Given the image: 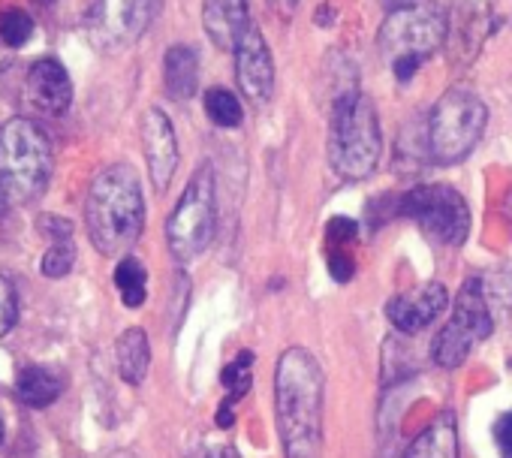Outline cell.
Listing matches in <instances>:
<instances>
[{
    "mask_svg": "<svg viewBox=\"0 0 512 458\" xmlns=\"http://www.w3.org/2000/svg\"><path fill=\"white\" fill-rule=\"evenodd\" d=\"M37 4H43V7H52V4H55V0H37Z\"/></svg>",
    "mask_w": 512,
    "mask_h": 458,
    "instance_id": "33",
    "label": "cell"
},
{
    "mask_svg": "<svg viewBox=\"0 0 512 458\" xmlns=\"http://www.w3.org/2000/svg\"><path fill=\"white\" fill-rule=\"evenodd\" d=\"M425 157L431 160V151H428V115H419L398 136V166L413 172V169H419L425 163Z\"/></svg>",
    "mask_w": 512,
    "mask_h": 458,
    "instance_id": "21",
    "label": "cell"
},
{
    "mask_svg": "<svg viewBox=\"0 0 512 458\" xmlns=\"http://www.w3.org/2000/svg\"><path fill=\"white\" fill-rule=\"evenodd\" d=\"M383 157V133L377 109L359 91H350L332 103L329 121V163L335 175L347 181H365L374 175Z\"/></svg>",
    "mask_w": 512,
    "mask_h": 458,
    "instance_id": "4",
    "label": "cell"
},
{
    "mask_svg": "<svg viewBox=\"0 0 512 458\" xmlns=\"http://www.w3.org/2000/svg\"><path fill=\"white\" fill-rule=\"evenodd\" d=\"M61 389H64V377H61L58 371L40 368V365L25 368V371L19 374V380H16V395H19V401L28 404V407H34V410H43V407L55 404L58 395H61Z\"/></svg>",
    "mask_w": 512,
    "mask_h": 458,
    "instance_id": "19",
    "label": "cell"
},
{
    "mask_svg": "<svg viewBox=\"0 0 512 458\" xmlns=\"http://www.w3.org/2000/svg\"><path fill=\"white\" fill-rule=\"evenodd\" d=\"M398 211L416 220L440 245H464L470 233V208L449 184H416L398 196Z\"/></svg>",
    "mask_w": 512,
    "mask_h": 458,
    "instance_id": "10",
    "label": "cell"
},
{
    "mask_svg": "<svg viewBox=\"0 0 512 458\" xmlns=\"http://www.w3.org/2000/svg\"><path fill=\"white\" fill-rule=\"evenodd\" d=\"M142 148H145L151 184L163 193L178 169V139L169 115L157 106H151L142 118Z\"/></svg>",
    "mask_w": 512,
    "mask_h": 458,
    "instance_id": "12",
    "label": "cell"
},
{
    "mask_svg": "<svg viewBox=\"0 0 512 458\" xmlns=\"http://www.w3.org/2000/svg\"><path fill=\"white\" fill-rule=\"evenodd\" d=\"M214 229H217V181H214V166L202 163L187 181L178 205L166 220V242L172 257L178 263L196 260L211 245Z\"/></svg>",
    "mask_w": 512,
    "mask_h": 458,
    "instance_id": "7",
    "label": "cell"
},
{
    "mask_svg": "<svg viewBox=\"0 0 512 458\" xmlns=\"http://www.w3.org/2000/svg\"><path fill=\"white\" fill-rule=\"evenodd\" d=\"M323 368L305 347H290L275 371V413L284 458H320L323 452Z\"/></svg>",
    "mask_w": 512,
    "mask_h": 458,
    "instance_id": "1",
    "label": "cell"
},
{
    "mask_svg": "<svg viewBox=\"0 0 512 458\" xmlns=\"http://www.w3.org/2000/svg\"><path fill=\"white\" fill-rule=\"evenodd\" d=\"M4 49H7V46H4V43H0V67H4V64H7V55H4Z\"/></svg>",
    "mask_w": 512,
    "mask_h": 458,
    "instance_id": "32",
    "label": "cell"
},
{
    "mask_svg": "<svg viewBox=\"0 0 512 458\" xmlns=\"http://www.w3.org/2000/svg\"><path fill=\"white\" fill-rule=\"evenodd\" d=\"M160 10L163 0H94L85 13V37L103 55L124 52L145 37Z\"/></svg>",
    "mask_w": 512,
    "mask_h": 458,
    "instance_id": "9",
    "label": "cell"
},
{
    "mask_svg": "<svg viewBox=\"0 0 512 458\" xmlns=\"http://www.w3.org/2000/svg\"><path fill=\"white\" fill-rule=\"evenodd\" d=\"M404 458H458V425L452 413H440L413 443Z\"/></svg>",
    "mask_w": 512,
    "mask_h": 458,
    "instance_id": "17",
    "label": "cell"
},
{
    "mask_svg": "<svg viewBox=\"0 0 512 458\" xmlns=\"http://www.w3.org/2000/svg\"><path fill=\"white\" fill-rule=\"evenodd\" d=\"M163 85L172 100H190L199 85V55L196 49L178 43L163 55Z\"/></svg>",
    "mask_w": 512,
    "mask_h": 458,
    "instance_id": "16",
    "label": "cell"
},
{
    "mask_svg": "<svg viewBox=\"0 0 512 458\" xmlns=\"http://www.w3.org/2000/svg\"><path fill=\"white\" fill-rule=\"evenodd\" d=\"M494 332L491 308L485 299V287L479 278H467L458 290L449 323L437 332L431 344V356L440 368H458L476 344H482Z\"/></svg>",
    "mask_w": 512,
    "mask_h": 458,
    "instance_id": "8",
    "label": "cell"
},
{
    "mask_svg": "<svg viewBox=\"0 0 512 458\" xmlns=\"http://www.w3.org/2000/svg\"><path fill=\"white\" fill-rule=\"evenodd\" d=\"M7 205H10V196L4 193V187H0V217L7 214Z\"/></svg>",
    "mask_w": 512,
    "mask_h": 458,
    "instance_id": "31",
    "label": "cell"
},
{
    "mask_svg": "<svg viewBox=\"0 0 512 458\" xmlns=\"http://www.w3.org/2000/svg\"><path fill=\"white\" fill-rule=\"evenodd\" d=\"M202 25L217 49H235L250 28L247 0H202Z\"/></svg>",
    "mask_w": 512,
    "mask_h": 458,
    "instance_id": "15",
    "label": "cell"
},
{
    "mask_svg": "<svg viewBox=\"0 0 512 458\" xmlns=\"http://www.w3.org/2000/svg\"><path fill=\"white\" fill-rule=\"evenodd\" d=\"M115 359H118V371L130 386H139L148 374L151 365V347H148V335L142 329H127L118 344H115Z\"/></svg>",
    "mask_w": 512,
    "mask_h": 458,
    "instance_id": "20",
    "label": "cell"
},
{
    "mask_svg": "<svg viewBox=\"0 0 512 458\" xmlns=\"http://www.w3.org/2000/svg\"><path fill=\"white\" fill-rule=\"evenodd\" d=\"M37 226L43 229V233H49V236H52V242H58V239H73V223H70V220H64V217L43 214V217L37 220Z\"/></svg>",
    "mask_w": 512,
    "mask_h": 458,
    "instance_id": "27",
    "label": "cell"
},
{
    "mask_svg": "<svg viewBox=\"0 0 512 458\" xmlns=\"http://www.w3.org/2000/svg\"><path fill=\"white\" fill-rule=\"evenodd\" d=\"M34 31H37V22L31 13H25L19 7H7L4 13H0V43H4L7 49L28 46Z\"/></svg>",
    "mask_w": 512,
    "mask_h": 458,
    "instance_id": "24",
    "label": "cell"
},
{
    "mask_svg": "<svg viewBox=\"0 0 512 458\" xmlns=\"http://www.w3.org/2000/svg\"><path fill=\"white\" fill-rule=\"evenodd\" d=\"M509 217H512V199H509Z\"/></svg>",
    "mask_w": 512,
    "mask_h": 458,
    "instance_id": "35",
    "label": "cell"
},
{
    "mask_svg": "<svg viewBox=\"0 0 512 458\" xmlns=\"http://www.w3.org/2000/svg\"><path fill=\"white\" fill-rule=\"evenodd\" d=\"M19 317V299H16V287L10 284L7 275H0V338H4Z\"/></svg>",
    "mask_w": 512,
    "mask_h": 458,
    "instance_id": "26",
    "label": "cell"
},
{
    "mask_svg": "<svg viewBox=\"0 0 512 458\" xmlns=\"http://www.w3.org/2000/svg\"><path fill=\"white\" fill-rule=\"evenodd\" d=\"M449 305V293L443 284L437 281H428L410 293H401L395 296L389 305H386V317L392 320V326L404 335H413V332H422L425 326H431Z\"/></svg>",
    "mask_w": 512,
    "mask_h": 458,
    "instance_id": "13",
    "label": "cell"
},
{
    "mask_svg": "<svg viewBox=\"0 0 512 458\" xmlns=\"http://www.w3.org/2000/svg\"><path fill=\"white\" fill-rule=\"evenodd\" d=\"M115 287L127 308H139L148 296V272L136 257H124L115 269Z\"/></svg>",
    "mask_w": 512,
    "mask_h": 458,
    "instance_id": "22",
    "label": "cell"
},
{
    "mask_svg": "<svg viewBox=\"0 0 512 458\" xmlns=\"http://www.w3.org/2000/svg\"><path fill=\"white\" fill-rule=\"evenodd\" d=\"M250 368H253V353L250 350H241L223 371H220V383H223V404L217 410V425L220 428H229L235 422V404L250 392Z\"/></svg>",
    "mask_w": 512,
    "mask_h": 458,
    "instance_id": "18",
    "label": "cell"
},
{
    "mask_svg": "<svg viewBox=\"0 0 512 458\" xmlns=\"http://www.w3.org/2000/svg\"><path fill=\"white\" fill-rule=\"evenodd\" d=\"M269 4H272L281 16H293V10L299 7V0H269Z\"/></svg>",
    "mask_w": 512,
    "mask_h": 458,
    "instance_id": "30",
    "label": "cell"
},
{
    "mask_svg": "<svg viewBox=\"0 0 512 458\" xmlns=\"http://www.w3.org/2000/svg\"><path fill=\"white\" fill-rule=\"evenodd\" d=\"M25 88H28L31 106L46 115H64L73 103V79H70L67 67L52 55L37 58L31 64Z\"/></svg>",
    "mask_w": 512,
    "mask_h": 458,
    "instance_id": "14",
    "label": "cell"
},
{
    "mask_svg": "<svg viewBox=\"0 0 512 458\" xmlns=\"http://www.w3.org/2000/svg\"><path fill=\"white\" fill-rule=\"evenodd\" d=\"M85 223L94 248L103 257H127L145 226L142 181L130 163L106 166L88 190Z\"/></svg>",
    "mask_w": 512,
    "mask_h": 458,
    "instance_id": "2",
    "label": "cell"
},
{
    "mask_svg": "<svg viewBox=\"0 0 512 458\" xmlns=\"http://www.w3.org/2000/svg\"><path fill=\"white\" fill-rule=\"evenodd\" d=\"M446 37L449 13H443L437 0H407L383 19L377 31V46L389 61L395 79L407 82L446 43Z\"/></svg>",
    "mask_w": 512,
    "mask_h": 458,
    "instance_id": "3",
    "label": "cell"
},
{
    "mask_svg": "<svg viewBox=\"0 0 512 458\" xmlns=\"http://www.w3.org/2000/svg\"><path fill=\"white\" fill-rule=\"evenodd\" d=\"M76 263V245L73 239H58L49 245L46 257H43V275L46 278H64Z\"/></svg>",
    "mask_w": 512,
    "mask_h": 458,
    "instance_id": "25",
    "label": "cell"
},
{
    "mask_svg": "<svg viewBox=\"0 0 512 458\" xmlns=\"http://www.w3.org/2000/svg\"><path fill=\"white\" fill-rule=\"evenodd\" d=\"M494 437H497V446H500V455L503 458H512V413H506L497 428H494Z\"/></svg>",
    "mask_w": 512,
    "mask_h": 458,
    "instance_id": "28",
    "label": "cell"
},
{
    "mask_svg": "<svg viewBox=\"0 0 512 458\" xmlns=\"http://www.w3.org/2000/svg\"><path fill=\"white\" fill-rule=\"evenodd\" d=\"M52 178V145L31 118L0 124V187L10 202H37Z\"/></svg>",
    "mask_w": 512,
    "mask_h": 458,
    "instance_id": "5",
    "label": "cell"
},
{
    "mask_svg": "<svg viewBox=\"0 0 512 458\" xmlns=\"http://www.w3.org/2000/svg\"><path fill=\"white\" fill-rule=\"evenodd\" d=\"M235 55V79L241 94L253 103L263 106L269 103L272 91H275V61H272V49L266 43V37L260 34V28L250 25L241 40L232 49Z\"/></svg>",
    "mask_w": 512,
    "mask_h": 458,
    "instance_id": "11",
    "label": "cell"
},
{
    "mask_svg": "<svg viewBox=\"0 0 512 458\" xmlns=\"http://www.w3.org/2000/svg\"><path fill=\"white\" fill-rule=\"evenodd\" d=\"M205 458H238V449L235 446H211L208 452H205Z\"/></svg>",
    "mask_w": 512,
    "mask_h": 458,
    "instance_id": "29",
    "label": "cell"
},
{
    "mask_svg": "<svg viewBox=\"0 0 512 458\" xmlns=\"http://www.w3.org/2000/svg\"><path fill=\"white\" fill-rule=\"evenodd\" d=\"M485 124H488V109L473 91L467 88L446 91L428 112L431 160L440 166L461 163L479 145Z\"/></svg>",
    "mask_w": 512,
    "mask_h": 458,
    "instance_id": "6",
    "label": "cell"
},
{
    "mask_svg": "<svg viewBox=\"0 0 512 458\" xmlns=\"http://www.w3.org/2000/svg\"><path fill=\"white\" fill-rule=\"evenodd\" d=\"M0 443H4V422H0Z\"/></svg>",
    "mask_w": 512,
    "mask_h": 458,
    "instance_id": "34",
    "label": "cell"
},
{
    "mask_svg": "<svg viewBox=\"0 0 512 458\" xmlns=\"http://www.w3.org/2000/svg\"><path fill=\"white\" fill-rule=\"evenodd\" d=\"M205 115L217 124V127H238L244 118V109L238 103V97L226 88H208L202 97Z\"/></svg>",
    "mask_w": 512,
    "mask_h": 458,
    "instance_id": "23",
    "label": "cell"
}]
</instances>
